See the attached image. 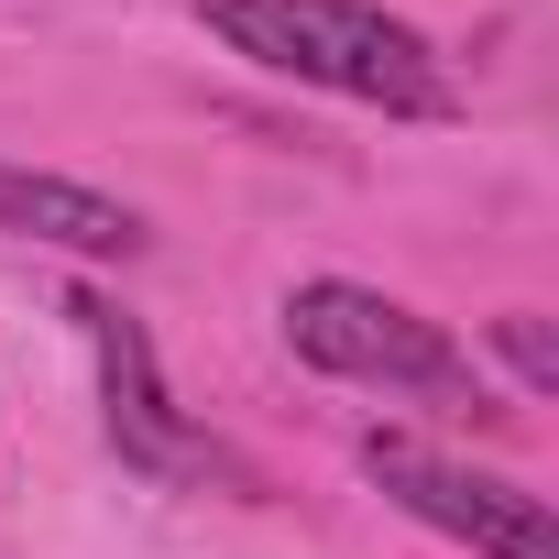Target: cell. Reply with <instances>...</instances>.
<instances>
[{
    "instance_id": "1",
    "label": "cell",
    "mask_w": 559,
    "mask_h": 559,
    "mask_svg": "<svg viewBox=\"0 0 559 559\" xmlns=\"http://www.w3.org/2000/svg\"><path fill=\"white\" fill-rule=\"evenodd\" d=\"M209 34L297 88H330V99H362V110H395V121H439L450 110V78L428 56L417 23L373 12V0H209Z\"/></svg>"
},
{
    "instance_id": "2",
    "label": "cell",
    "mask_w": 559,
    "mask_h": 559,
    "mask_svg": "<svg viewBox=\"0 0 559 559\" xmlns=\"http://www.w3.org/2000/svg\"><path fill=\"white\" fill-rule=\"evenodd\" d=\"M286 352L308 373H341V384H395V395H472V352L417 319L406 297H373L352 274H308L286 297Z\"/></svg>"
},
{
    "instance_id": "3",
    "label": "cell",
    "mask_w": 559,
    "mask_h": 559,
    "mask_svg": "<svg viewBox=\"0 0 559 559\" xmlns=\"http://www.w3.org/2000/svg\"><path fill=\"white\" fill-rule=\"evenodd\" d=\"M362 472H373L417 526L461 537L472 559H559L548 504H537L526 483H504V472H461V461H439V450H417V439H395V428L362 439Z\"/></svg>"
},
{
    "instance_id": "4",
    "label": "cell",
    "mask_w": 559,
    "mask_h": 559,
    "mask_svg": "<svg viewBox=\"0 0 559 559\" xmlns=\"http://www.w3.org/2000/svg\"><path fill=\"white\" fill-rule=\"evenodd\" d=\"M78 319H88V352H99V417H110V450H121L132 472H165V483H209V472H230V461L176 417L143 319H121L110 297H78Z\"/></svg>"
},
{
    "instance_id": "5",
    "label": "cell",
    "mask_w": 559,
    "mask_h": 559,
    "mask_svg": "<svg viewBox=\"0 0 559 559\" xmlns=\"http://www.w3.org/2000/svg\"><path fill=\"white\" fill-rule=\"evenodd\" d=\"M0 230H23V241H56V252H88V263H132L154 230L143 209L78 187V176H34V165H0Z\"/></svg>"
},
{
    "instance_id": "6",
    "label": "cell",
    "mask_w": 559,
    "mask_h": 559,
    "mask_svg": "<svg viewBox=\"0 0 559 559\" xmlns=\"http://www.w3.org/2000/svg\"><path fill=\"white\" fill-rule=\"evenodd\" d=\"M493 352L515 362V384H526V395H559V341H548V319H537V308H504V319H493Z\"/></svg>"
}]
</instances>
